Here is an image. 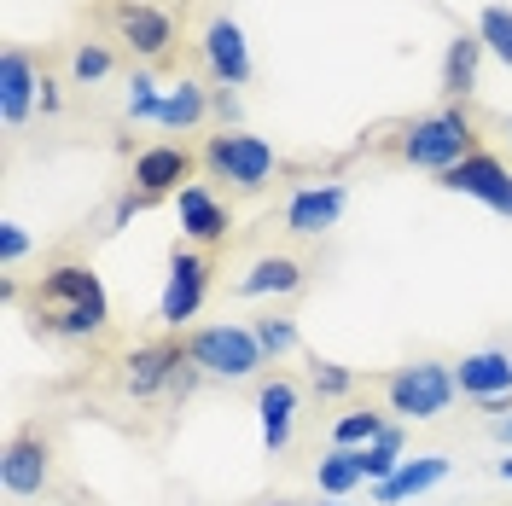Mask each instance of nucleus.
<instances>
[{"mask_svg": "<svg viewBox=\"0 0 512 506\" xmlns=\"http://www.w3.org/2000/svg\"><path fill=\"white\" fill-rule=\"evenodd\" d=\"M443 477H448V460H443V454H419V460H402V466L384 477V483H373V501H379V506L414 501V495H425V489H437Z\"/></svg>", "mask_w": 512, "mask_h": 506, "instance_id": "16", "label": "nucleus"}, {"mask_svg": "<svg viewBox=\"0 0 512 506\" xmlns=\"http://www.w3.org/2000/svg\"><path fill=\"white\" fill-rule=\"evenodd\" d=\"M35 320L53 338H94V332H105V320H111V297H105V285H99L94 268L59 262L47 280L35 285Z\"/></svg>", "mask_w": 512, "mask_h": 506, "instance_id": "1", "label": "nucleus"}, {"mask_svg": "<svg viewBox=\"0 0 512 506\" xmlns=\"http://www.w3.org/2000/svg\"><path fill=\"white\" fill-rule=\"evenodd\" d=\"M390 431V419H379L373 408H350L332 419V448H373Z\"/></svg>", "mask_w": 512, "mask_h": 506, "instance_id": "23", "label": "nucleus"}, {"mask_svg": "<svg viewBox=\"0 0 512 506\" xmlns=\"http://www.w3.org/2000/svg\"><path fill=\"white\" fill-rule=\"evenodd\" d=\"M478 35H483V47L512 70V6H483L478 12Z\"/></svg>", "mask_w": 512, "mask_h": 506, "instance_id": "24", "label": "nucleus"}, {"mask_svg": "<svg viewBox=\"0 0 512 506\" xmlns=\"http://www.w3.org/2000/svg\"><path fill=\"white\" fill-rule=\"evenodd\" d=\"M402 163H414V169H454L460 158H472L478 146H472V117L460 111V105H448V111H431V117H419V123L402 128Z\"/></svg>", "mask_w": 512, "mask_h": 506, "instance_id": "2", "label": "nucleus"}, {"mask_svg": "<svg viewBox=\"0 0 512 506\" xmlns=\"http://www.w3.org/2000/svg\"><path fill=\"white\" fill-rule=\"evenodd\" d=\"M507 128H512V123H507Z\"/></svg>", "mask_w": 512, "mask_h": 506, "instance_id": "36", "label": "nucleus"}, {"mask_svg": "<svg viewBox=\"0 0 512 506\" xmlns=\"http://www.w3.org/2000/svg\"><path fill=\"white\" fill-rule=\"evenodd\" d=\"M297 285H303V262L297 256H262L239 280V297H268V291H297Z\"/></svg>", "mask_w": 512, "mask_h": 506, "instance_id": "21", "label": "nucleus"}, {"mask_svg": "<svg viewBox=\"0 0 512 506\" xmlns=\"http://www.w3.org/2000/svg\"><path fill=\"white\" fill-rule=\"evenodd\" d=\"M175 210H181V233L198 239V245H216L227 233V210L216 204V192L204 187V181H187V187L175 192Z\"/></svg>", "mask_w": 512, "mask_h": 506, "instance_id": "17", "label": "nucleus"}, {"mask_svg": "<svg viewBox=\"0 0 512 506\" xmlns=\"http://www.w3.org/2000/svg\"><path fill=\"white\" fill-rule=\"evenodd\" d=\"M41 111H47V117L59 111V82H53V76H41Z\"/></svg>", "mask_w": 512, "mask_h": 506, "instance_id": "32", "label": "nucleus"}, {"mask_svg": "<svg viewBox=\"0 0 512 506\" xmlns=\"http://www.w3.org/2000/svg\"><path fill=\"white\" fill-rule=\"evenodd\" d=\"M501 477H507V483H512V460H501Z\"/></svg>", "mask_w": 512, "mask_h": 506, "instance_id": "34", "label": "nucleus"}, {"mask_svg": "<svg viewBox=\"0 0 512 506\" xmlns=\"http://www.w3.org/2000/svg\"><path fill=\"white\" fill-rule=\"evenodd\" d=\"M204 117H210V88H198V82H175V88L163 94V111H158L163 128H198Z\"/></svg>", "mask_w": 512, "mask_h": 506, "instance_id": "22", "label": "nucleus"}, {"mask_svg": "<svg viewBox=\"0 0 512 506\" xmlns=\"http://www.w3.org/2000/svg\"><path fill=\"white\" fill-rule=\"evenodd\" d=\"M443 187L466 192V198H478L489 210L512 216V169L495 158V152H472V158H460L454 169H443Z\"/></svg>", "mask_w": 512, "mask_h": 506, "instance_id": "8", "label": "nucleus"}, {"mask_svg": "<svg viewBox=\"0 0 512 506\" xmlns=\"http://www.w3.org/2000/svg\"><path fill=\"white\" fill-rule=\"evenodd\" d=\"M187 169H192V158L181 146H146L134 158V192L140 198H169V192H181Z\"/></svg>", "mask_w": 512, "mask_h": 506, "instance_id": "14", "label": "nucleus"}, {"mask_svg": "<svg viewBox=\"0 0 512 506\" xmlns=\"http://www.w3.org/2000/svg\"><path fill=\"white\" fill-rule=\"evenodd\" d=\"M204 64L222 88H245L251 82V47H245V30L233 18H210L204 24Z\"/></svg>", "mask_w": 512, "mask_h": 506, "instance_id": "13", "label": "nucleus"}, {"mask_svg": "<svg viewBox=\"0 0 512 506\" xmlns=\"http://www.w3.org/2000/svg\"><path fill=\"white\" fill-rule=\"evenodd\" d=\"M454 390H460L454 367H443V361H408V367H396L384 379V402L402 419H437V413H448Z\"/></svg>", "mask_w": 512, "mask_h": 506, "instance_id": "4", "label": "nucleus"}, {"mask_svg": "<svg viewBox=\"0 0 512 506\" xmlns=\"http://www.w3.org/2000/svg\"><path fill=\"white\" fill-rule=\"evenodd\" d=\"M495 437H501V443L512 448V413H507V419H501V425H495Z\"/></svg>", "mask_w": 512, "mask_h": 506, "instance_id": "33", "label": "nucleus"}, {"mask_svg": "<svg viewBox=\"0 0 512 506\" xmlns=\"http://www.w3.org/2000/svg\"><path fill=\"white\" fill-rule=\"evenodd\" d=\"M274 506H286V501H274Z\"/></svg>", "mask_w": 512, "mask_h": 506, "instance_id": "35", "label": "nucleus"}, {"mask_svg": "<svg viewBox=\"0 0 512 506\" xmlns=\"http://www.w3.org/2000/svg\"><path fill=\"white\" fill-rule=\"evenodd\" d=\"M210 111H216L222 123H239V94H233V88H216V94H210Z\"/></svg>", "mask_w": 512, "mask_h": 506, "instance_id": "31", "label": "nucleus"}, {"mask_svg": "<svg viewBox=\"0 0 512 506\" xmlns=\"http://www.w3.org/2000/svg\"><path fill=\"white\" fill-rule=\"evenodd\" d=\"M111 24H117V35H123L140 59H163V53L175 47V18L158 12V6L123 0V6H111Z\"/></svg>", "mask_w": 512, "mask_h": 506, "instance_id": "12", "label": "nucleus"}, {"mask_svg": "<svg viewBox=\"0 0 512 506\" xmlns=\"http://www.w3.org/2000/svg\"><path fill=\"white\" fill-rule=\"evenodd\" d=\"M350 384H355V373L350 367H338V361H315V396H350Z\"/></svg>", "mask_w": 512, "mask_h": 506, "instance_id": "29", "label": "nucleus"}, {"mask_svg": "<svg viewBox=\"0 0 512 506\" xmlns=\"http://www.w3.org/2000/svg\"><path fill=\"white\" fill-rule=\"evenodd\" d=\"M204 169L216 175V181H233V187L256 192L280 158H274V146L262 140V134H245V128H222V134H210V146H204Z\"/></svg>", "mask_w": 512, "mask_h": 506, "instance_id": "5", "label": "nucleus"}, {"mask_svg": "<svg viewBox=\"0 0 512 506\" xmlns=\"http://www.w3.org/2000/svg\"><path fill=\"white\" fill-rule=\"evenodd\" d=\"M0 483H6V495H41V489H47V443H41V437L6 443Z\"/></svg>", "mask_w": 512, "mask_h": 506, "instance_id": "18", "label": "nucleus"}, {"mask_svg": "<svg viewBox=\"0 0 512 506\" xmlns=\"http://www.w3.org/2000/svg\"><path fill=\"white\" fill-rule=\"evenodd\" d=\"M35 105H41V70L24 47H6L0 53V123L24 128Z\"/></svg>", "mask_w": 512, "mask_h": 506, "instance_id": "10", "label": "nucleus"}, {"mask_svg": "<svg viewBox=\"0 0 512 506\" xmlns=\"http://www.w3.org/2000/svg\"><path fill=\"white\" fill-rule=\"evenodd\" d=\"M483 35H454L448 41V53H443V94L448 99H472V88H478V64H483Z\"/></svg>", "mask_w": 512, "mask_h": 506, "instance_id": "19", "label": "nucleus"}, {"mask_svg": "<svg viewBox=\"0 0 512 506\" xmlns=\"http://www.w3.org/2000/svg\"><path fill=\"white\" fill-rule=\"evenodd\" d=\"M192 367L187 344H140L134 355L123 361V390L134 396V402H152V396H175V384H181V373Z\"/></svg>", "mask_w": 512, "mask_h": 506, "instance_id": "6", "label": "nucleus"}, {"mask_svg": "<svg viewBox=\"0 0 512 506\" xmlns=\"http://www.w3.org/2000/svg\"><path fill=\"white\" fill-rule=\"evenodd\" d=\"M454 384H460V396H472L483 413H507V402H512V355L507 349H478V355H466V361L454 367Z\"/></svg>", "mask_w": 512, "mask_h": 506, "instance_id": "9", "label": "nucleus"}, {"mask_svg": "<svg viewBox=\"0 0 512 506\" xmlns=\"http://www.w3.org/2000/svg\"><path fill=\"white\" fill-rule=\"evenodd\" d=\"M256 413H262V443L268 454H286L291 448V431H297V384L274 379L256 390Z\"/></svg>", "mask_w": 512, "mask_h": 506, "instance_id": "15", "label": "nucleus"}, {"mask_svg": "<svg viewBox=\"0 0 512 506\" xmlns=\"http://www.w3.org/2000/svg\"><path fill=\"white\" fill-rule=\"evenodd\" d=\"M163 94H169V88H158L152 70H134V82H128V117H134V123H158Z\"/></svg>", "mask_w": 512, "mask_h": 506, "instance_id": "25", "label": "nucleus"}, {"mask_svg": "<svg viewBox=\"0 0 512 506\" xmlns=\"http://www.w3.org/2000/svg\"><path fill=\"white\" fill-rule=\"evenodd\" d=\"M204 291H210V262L198 251H175L169 280H163V297H158V320L181 332V326L204 309Z\"/></svg>", "mask_w": 512, "mask_h": 506, "instance_id": "7", "label": "nucleus"}, {"mask_svg": "<svg viewBox=\"0 0 512 506\" xmlns=\"http://www.w3.org/2000/svg\"><path fill=\"white\" fill-rule=\"evenodd\" d=\"M315 483L326 501H344L355 483H367V466H361V448H326L315 466Z\"/></svg>", "mask_w": 512, "mask_h": 506, "instance_id": "20", "label": "nucleus"}, {"mask_svg": "<svg viewBox=\"0 0 512 506\" xmlns=\"http://www.w3.org/2000/svg\"><path fill=\"white\" fill-rule=\"evenodd\" d=\"M344 204H350V187H344V181H320V187H303V192H291L286 227L297 233V239H320L326 227H338Z\"/></svg>", "mask_w": 512, "mask_h": 506, "instance_id": "11", "label": "nucleus"}, {"mask_svg": "<svg viewBox=\"0 0 512 506\" xmlns=\"http://www.w3.org/2000/svg\"><path fill=\"white\" fill-rule=\"evenodd\" d=\"M256 344H262V355H286V349H297V326H291L286 315H268L251 326Z\"/></svg>", "mask_w": 512, "mask_h": 506, "instance_id": "28", "label": "nucleus"}, {"mask_svg": "<svg viewBox=\"0 0 512 506\" xmlns=\"http://www.w3.org/2000/svg\"><path fill=\"white\" fill-rule=\"evenodd\" d=\"M187 355H192V367H198L204 379H227V384L251 379L256 367L268 361V355H262V344H256L251 326H233V320H222V326H204V332H192V338H187Z\"/></svg>", "mask_w": 512, "mask_h": 506, "instance_id": "3", "label": "nucleus"}, {"mask_svg": "<svg viewBox=\"0 0 512 506\" xmlns=\"http://www.w3.org/2000/svg\"><path fill=\"white\" fill-rule=\"evenodd\" d=\"M24 256H30V233H24L18 222H0V262H6V268H18Z\"/></svg>", "mask_w": 512, "mask_h": 506, "instance_id": "30", "label": "nucleus"}, {"mask_svg": "<svg viewBox=\"0 0 512 506\" xmlns=\"http://www.w3.org/2000/svg\"><path fill=\"white\" fill-rule=\"evenodd\" d=\"M361 466H367V483H384V477L402 466V425H390L373 448H361Z\"/></svg>", "mask_w": 512, "mask_h": 506, "instance_id": "26", "label": "nucleus"}, {"mask_svg": "<svg viewBox=\"0 0 512 506\" xmlns=\"http://www.w3.org/2000/svg\"><path fill=\"white\" fill-rule=\"evenodd\" d=\"M111 47H105V41H82V47H76V59H70V76H76V82H105V76H111Z\"/></svg>", "mask_w": 512, "mask_h": 506, "instance_id": "27", "label": "nucleus"}]
</instances>
